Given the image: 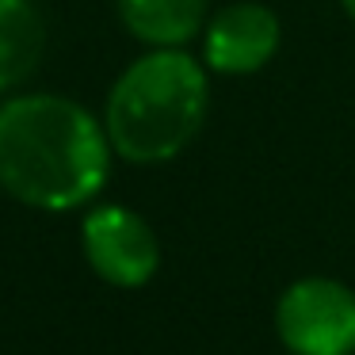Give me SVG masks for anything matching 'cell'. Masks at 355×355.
<instances>
[{
    "instance_id": "6da1fadb",
    "label": "cell",
    "mask_w": 355,
    "mask_h": 355,
    "mask_svg": "<svg viewBox=\"0 0 355 355\" xmlns=\"http://www.w3.org/2000/svg\"><path fill=\"white\" fill-rule=\"evenodd\" d=\"M107 130L65 96L0 103V187L35 210H73L107 180Z\"/></svg>"
},
{
    "instance_id": "7a4b0ae2",
    "label": "cell",
    "mask_w": 355,
    "mask_h": 355,
    "mask_svg": "<svg viewBox=\"0 0 355 355\" xmlns=\"http://www.w3.org/2000/svg\"><path fill=\"white\" fill-rule=\"evenodd\" d=\"M207 73L184 50H153L130 62L103 111L111 149L134 164L180 157L207 119Z\"/></svg>"
},
{
    "instance_id": "3957f363",
    "label": "cell",
    "mask_w": 355,
    "mask_h": 355,
    "mask_svg": "<svg viewBox=\"0 0 355 355\" xmlns=\"http://www.w3.org/2000/svg\"><path fill=\"white\" fill-rule=\"evenodd\" d=\"M275 329L291 355H352L355 291L321 275L298 279L279 298Z\"/></svg>"
},
{
    "instance_id": "277c9868",
    "label": "cell",
    "mask_w": 355,
    "mask_h": 355,
    "mask_svg": "<svg viewBox=\"0 0 355 355\" xmlns=\"http://www.w3.org/2000/svg\"><path fill=\"white\" fill-rule=\"evenodd\" d=\"M85 260L111 286H146L161 268L157 233L130 207H96L80 230Z\"/></svg>"
},
{
    "instance_id": "5b68a950",
    "label": "cell",
    "mask_w": 355,
    "mask_h": 355,
    "mask_svg": "<svg viewBox=\"0 0 355 355\" xmlns=\"http://www.w3.org/2000/svg\"><path fill=\"white\" fill-rule=\"evenodd\" d=\"M279 16L268 4H230L207 24V39H202V58L214 73L225 77H248L260 73L263 65L275 58L279 50Z\"/></svg>"
},
{
    "instance_id": "8992f818",
    "label": "cell",
    "mask_w": 355,
    "mask_h": 355,
    "mask_svg": "<svg viewBox=\"0 0 355 355\" xmlns=\"http://www.w3.org/2000/svg\"><path fill=\"white\" fill-rule=\"evenodd\" d=\"M46 54V24L31 0H0V92L39 69Z\"/></svg>"
},
{
    "instance_id": "52a82bcc",
    "label": "cell",
    "mask_w": 355,
    "mask_h": 355,
    "mask_svg": "<svg viewBox=\"0 0 355 355\" xmlns=\"http://www.w3.org/2000/svg\"><path fill=\"white\" fill-rule=\"evenodd\" d=\"M119 16L134 39L153 50H180L202 27V0H119Z\"/></svg>"
},
{
    "instance_id": "ba28073f",
    "label": "cell",
    "mask_w": 355,
    "mask_h": 355,
    "mask_svg": "<svg viewBox=\"0 0 355 355\" xmlns=\"http://www.w3.org/2000/svg\"><path fill=\"white\" fill-rule=\"evenodd\" d=\"M340 4H344V12H347V16L355 19V0H340Z\"/></svg>"
}]
</instances>
